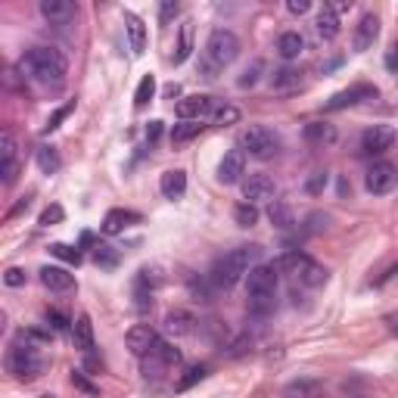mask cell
I'll return each mask as SVG.
<instances>
[{
  "instance_id": "cell-1",
  "label": "cell",
  "mask_w": 398,
  "mask_h": 398,
  "mask_svg": "<svg viewBox=\"0 0 398 398\" xmlns=\"http://www.w3.org/2000/svg\"><path fill=\"white\" fill-rule=\"evenodd\" d=\"M19 72L29 75L31 81L44 84V88H63L69 63H65V56L56 47H31L19 59Z\"/></svg>"
},
{
  "instance_id": "cell-2",
  "label": "cell",
  "mask_w": 398,
  "mask_h": 398,
  "mask_svg": "<svg viewBox=\"0 0 398 398\" xmlns=\"http://www.w3.org/2000/svg\"><path fill=\"white\" fill-rule=\"evenodd\" d=\"M262 258V246H237L228 255H221L209 271V283L215 289H234L240 283L243 274H249L255 268V262Z\"/></svg>"
},
{
  "instance_id": "cell-3",
  "label": "cell",
  "mask_w": 398,
  "mask_h": 398,
  "mask_svg": "<svg viewBox=\"0 0 398 398\" xmlns=\"http://www.w3.org/2000/svg\"><path fill=\"white\" fill-rule=\"evenodd\" d=\"M240 56V38L228 29H215L205 41V78H215L218 69H228Z\"/></svg>"
},
{
  "instance_id": "cell-4",
  "label": "cell",
  "mask_w": 398,
  "mask_h": 398,
  "mask_svg": "<svg viewBox=\"0 0 398 398\" xmlns=\"http://www.w3.org/2000/svg\"><path fill=\"white\" fill-rule=\"evenodd\" d=\"M44 367H47V361H44L41 349H38L35 342H29V340L16 342V346L6 351V370H10L16 380H38V376L44 374Z\"/></svg>"
},
{
  "instance_id": "cell-5",
  "label": "cell",
  "mask_w": 398,
  "mask_h": 398,
  "mask_svg": "<svg viewBox=\"0 0 398 398\" xmlns=\"http://www.w3.org/2000/svg\"><path fill=\"white\" fill-rule=\"evenodd\" d=\"M249 302H271L277 298V268L274 264H255L246 274Z\"/></svg>"
},
{
  "instance_id": "cell-6",
  "label": "cell",
  "mask_w": 398,
  "mask_h": 398,
  "mask_svg": "<svg viewBox=\"0 0 398 398\" xmlns=\"http://www.w3.org/2000/svg\"><path fill=\"white\" fill-rule=\"evenodd\" d=\"M243 147L255 159H274L277 152H280V137L271 128H264V125H255V128H249L246 134H243Z\"/></svg>"
},
{
  "instance_id": "cell-7",
  "label": "cell",
  "mask_w": 398,
  "mask_h": 398,
  "mask_svg": "<svg viewBox=\"0 0 398 398\" xmlns=\"http://www.w3.org/2000/svg\"><path fill=\"white\" fill-rule=\"evenodd\" d=\"M395 184H398V168L392 162H374L367 168V177H364V187H367V193H374V196L392 193Z\"/></svg>"
},
{
  "instance_id": "cell-8",
  "label": "cell",
  "mask_w": 398,
  "mask_h": 398,
  "mask_svg": "<svg viewBox=\"0 0 398 398\" xmlns=\"http://www.w3.org/2000/svg\"><path fill=\"white\" fill-rule=\"evenodd\" d=\"M392 143H395V128H389V125H370L361 134L364 156H380V152L392 150Z\"/></svg>"
},
{
  "instance_id": "cell-9",
  "label": "cell",
  "mask_w": 398,
  "mask_h": 398,
  "mask_svg": "<svg viewBox=\"0 0 398 398\" xmlns=\"http://www.w3.org/2000/svg\"><path fill=\"white\" fill-rule=\"evenodd\" d=\"M374 97H376L374 84H351L349 90H340V94L330 97L324 109H327V112H340V109H349V106H358V103H364V100H374Z\"/></svg>"
},
{
  "instance_id": "cell-10",
  "label": "cell",
  "mask_w": 398,
  "mask_h": 398,
  "mask_svg": "<svg viewBox=\"0 0 398 398\" xmlns=\"http://www.w3.org/2000/svg\"><path fill=\"white\" fill-rule=\"evenodd\" d=\"M274 193H277V184L274 177L268 175H249L246 181H243V199L246 202H274Z\"/></svg>"
},
{
  "instance_id": "cell-11",
  "label": "cell",
  "mask_w": 398,
  "mask_h": 398,
  "mask_svg": "<svg viewBox=\"0 0 398 398\" xmlns=\"http://www.w3.org/2000/svg\"><path fill=\"white\" fill-rule=\"evenodd\" d=\"M246 175V150H230L218 162V181L221 184H240Z\"/></svg>"
},
{
  "instance_id": "cell-12",
  "label": "cell",
  "mask_w": 398,
  "mask_h": 398,
  "mask_svg": "<svg viewBox=\"0 0 398 398\" xmlns=\"http://www.w3.org/2000/svg\"><path fill=\"white\" fill-rule=\"evenodd\" d=\"M125 340H128L131 355H137V358H147L150 351L159 346V333L152 327H147V324H137V327H131Z\"/></svg>"
},
{
  "instance_id": "cell-13",
  "label": "cell",
  "mask_w": 398,
  "mask_h": 398,
  "mask_svg": "<svg viewBox=\"0 0 398 398\" xmlns=\"http://www.w3.org/2000/svg\"><path fill=\"white\" fill-rule=\"evenodd\" d=\"M212 112H215V103H212V97H205V94L184 97L181 103H177V116H181V122H202V118L212 116Z\"/></svg>"
},
{
  "instance_id": "cell-14",
  "label": "cell",
  "mask_w": 398,
  "mask_h": 398,
  "mask_svg": "<svg viewBox=\"0 0 398 398\" xmlns=\"http://www.w3.org/2000/svg\"><path fill=\"white\" fill-rule=\"evenodd\" d=\"M41 16L50 25H69L78 19V6L72 0H41Z\"/></svg>"
},
{
  "instance_id": "cell-15",
  "label": "cell",
  "mask_w": 398,
  "mask_h": 398,
  "mask_svg": "<svg viewBox=\"0 0 398 398\" xmlns=\"http://www.w3.org/2000/svg\"><path fill=\"white\" fill-rule=\"evenodd\" d=\"M380 38V19L374 16V13H364L361 22H358L355 29V41H351V47H355V53H364L374 47V41Z\"/></svg>"
},
{
  "instance_id": "cell-16",
  "label": "cell",
  "mask_w": 398,
  "mask_h": 398,
  "mask_svg": "<svg viewBox=\"0 0 398 398\" xmlns=\"http://www.w3.org/2000/svg\"><path fill=\"white\" fill-rule=\"evenodd\" d=\"M72 342H75L78 351L90 355L94 351V324H90V315H78L72 321Z\"/></svg>"
},
{
  "instance_id": "cell-17",
  "label": "cell",
  "mask_w": 398,
  "mask_h": 398,
  "mask_svg": "<svg viewBox=\"0 0 398 398\" xmlns=\"http://www.w3.org/2000/svg\"><path fill=\"white\" fill-rule=\"evenodd\" d=\"M125 31H128V47L134 56H141L147 50V25H143L141 16L134 13H125Z\"/></svg>"
},
{
  "instance_id": "cell-18",
  "label": "cell",
  "mask_w": 398,
  "mask_h": 398,
  "mask_svg": "<svg viewBox=\"0 0 398 398\" xmlns=\"http://www.w3.org/2000/svg\"><path fill=\"white\" fill-rule=\"evenodd\" d=\"M41 283L50 289V293H72L75 289V277L65 268H41Z\"/></svg>"
},
{
  "instance_id": "cell-19",
  "label": "cell",
  "mask_w": 398,
  "mask_h": 398,
  "mask_svg": "<svg viewBox=\"0 0 398 398\" xmlns=\"http://www.w3.org/2000/svg\"><path fill=\"white\" fill-rule=\"evenodd\" d=\"M131 221H141V215H137V212H125V209H109L103 224H100V230H103L106 237H116V234H122Z\"/></svg>"
},
{
  "instance_id": "cell-20",
  "label": "cell",
  "mask_w": 398,
  "mask_h": 398,
  "mask_svg": "<svg viewBox=\"0 0 398 398\" xmlns=\"http://www.w3.org/2000/svg\"><path fill=\"white\" fill-rule=\"evenodd\" d=\"M159 190H162V196L165 199H181L184 193H187V171H181V168H175V171H165L162 175V181H159Z\"/></svg>"
},
{
  "instance_id": "cell-21",
  "label": "cell",
  "mask_w": 398,
  "mask_h": 398,
  "mask_svg": "<svg viewBox=\"0 0 398 398\" xmlns=\"http://www.w3.org/2000/svg\"><path fill=\"white\" fill-rule=\"evenodd\" d=\"M315 29H317V35H321L324 41H333V38L340 35V13H336V6L327 3L321 13H317Z\"/></svg>"
},
{
  "instance_id": "cell-22",
  "label": "cell",
  "mask_w": 398,
  "mask_h": 398,
  "mask_svg": "<svg viewBox=\"0 0 398 398\" xmlns=\"http://www.w3.org/2000/svg\"><path fill=\"white\" fill-rule=\"evenodd\" d=\"M193 330H196V321L187 311H171V315L165 317V333L168 336H190Z\"/></svg>"
},
{
  "instance_id": "cell-23",
  "label": "cell",
  "mask_w": 398,
  "mask_h": 398,
  "mask_svg": "<svg viewBox=\"0 0 398 398\" xmlns=\"http://www.w3.org/2000/svg\"><path fill=\"white\" fill-rule=\"evenodd\" d=\"M190 53H193V22L187 19V22L181 25V31H177V47H175V56H171V63H175V65L187 63Z\"/></svg>"
},
{
  "instance_id": "cell-24",
  "label": "cell",
  "mask_w": 398,
  "mask_h": 398,
  "mask_svg": "<svg viewBox=\"0 0 398 398\" xmlns=\"http://www.w3.org/2000/svg\"><path fill=\"white\" fill-rule=\"evenodd\" d=\"M271 88L280 90V94L298 90V88H302V72H298V69H277L274 75H271Z\"/></svg>"
},
{
  "instance_id": "cell-25",
  "label": "cell",
  "mask_w": 398,
  "mask_h": 398,
  "mask_svg": "<svg viewBox=\"0 0 398 398\" xmlns=\"http://www.w3.org/2000/svg\"><path fill=\"white\" fill-rule=\"evenodd\" d=\"M305 50V38L298 35V31H283L280 41H277V53H280L283 59H298Z\"/></svg>"
},
{
  "instance_id": "cell-26",
  "label": "cell",
  "mask_w": 398,
  "mask_h": 398,
  "mask_svg": "<svg viewBox=\"0 0 398 398\" xmlns=\"http://www.w3.org/2000/svg\"><path fill=\"white\" fill-rule=\"evenodd\" d=\"M268 218H271V224H274L277 230H293L296 228V218H293V209H289L287 202H271V209H268Z\"/></svg>"
},
{
  "instance_id": "cell-27",
  "label": "cell",
  "mask_w": 398,
  "mask_h": 398,
  "mask_svg": "<svg viewBox=\"0 0 398 398\" xmlns=\"http://www.w3.org/2000/svg\"><path fill=\"white\" fill-rule=\"evenodd\" d=\"M298 280L305 283V287H324V283L330 280V274H327V268H321V264L315 262V258H308V262H305V268L298 271Z\"/></svg>"
},
{
  "instance_id": "cell-28",
  "label": "cell",
  "mask_w": 398,
  "mask_h": 398,
  "mask_svg": "<svg viewBox=\"0 0 398 398\" xmlns=\"http://www.w3.org/2000/svg\"><path fill=\"white\" fill-rule=\"evenodd\" d=\"M305 141L308 143H333L336 141V128L327 122H308L305 125Z\"/></svg>"
},
{
  "instance_id": "cell-29",
  "label": "cell",
  "mask_w": 398,
  "mask_h": 398,
  "mask_svg": "<svg viewBox=\"0 0 398 398\" xmlns=\"http://www.w3.org/2000/svg\"><path fill=\"white\" fill-rule=\"evenodd\" d=\"M199 131H202V122H177L175 128H171V143L184 147V143H190L193 137H199Z\"/></svg>"
},
{
  "instance_id": "cell-30",
  "label": "cell",
  "mask_w": 398,
  "mask_h": 398,
  "mask_svg": "<svg viewBox=\"0 0 398 398\" xmlns=\"http://www.w3.org/2000/svg\"><path fill=\"white\" fill-rule=\"evenodd\" d=\"M94 262L100 264V268L112 271V268H118V262H122V252H118L116 246H106V243H97V246H94Z\"/></svg>"
},
{
  "instance_id": "cell-31",
  "label": "cell",
  "mask_w": 398,
  "mask_h": 398,
  "mask_svg": "<svg viewBox=\"0 0 398 398\" xmlns=\"http://www.w3.org/2000/svg\"><path fill=\"white\" fill-rule=\"evenodd\" d=\"M38 168H41L44 175H56V171L63 168V159H59V152L53 147H41L38 150Z\"/></svg>"
},
{
  "instance_id": "cell-32",
  "label": "cell",
  "mask_w": 398,
  "mask_h": 398,
  "mask_svg": "<svg viewBox=\"0 0 398 398\" xmlns=\"http://www.w3.org/2000/svg\"><path fill=\"white\" fill-rule=\"evenodd\" d=\"M152 97H156V75H143L141 84H137V90H134V106L143 109Z\"/></svg>"
},
{
  "instance_id": "cell-33",
  "label": "cell",
  "mask_w": 398,
  "mask_h": 398,
  "mask_svg": "<svg viewBox=\"0 0 398 398\" xmlns=\"http://www.w3.org/2000/svg\"><path fill=\"white\" fill-rule=\"evenodd\" d=\"M202 380H205V367H202V364H193V367L184 370V376L175 383V389H177V392H187V389H193L196 383H202Z\"/></svg>"
},
{
  "instance_id": "cell-34",
  "label": "cell",
  "mask_w": 398,
  "mask_h": 398,
  "mask_svg": "<svg viewBox=\"0 0 398 398\" xmlns=\"http://www.w3.org/2000/svg\"><path fill=\"white\" fill-rule=\"evenodd\" d=\"M240 122V109L237 106H221V109L212 112V125H218V128H228V125H237Z\"/></svg>"
},
{
  "instance_id": "cell-35",
  "label": "cell",
  "mask_w": 398,
  "mask_h": 398,
  "mask_svg": "<svg viewBox=\"0 0 398 398\" xmlns=\"http://www.w3.org/2000/svg\"><path fill=\"white\" fill-rule=\"evenodd\" d=\"M72 112H75V100H69V103H65V106H59V109L53 112V116L47 118V125H44V134H50V131H56L59 125H63L65 118L72 116Z\"/></svg>"
},
{
  "instance_id": "cell-36",
  "label": "cell",
  "mask_w": 398,
  "mask_h": 398,
  "mask_svg": "<svg viewBox=\"0 0 398 398\" xmlns=\"http://www.w3.org/2000/svg\"><path fill=\"white\" fill-rule=\"evenodd\" d=\"M234 218H237L240 228H252V224L258 221V209L252 202H243V205H237V209H234Z\"/></svg>"
},
{
  "instance_id": "cell-37",
  "label": "cell",
  "mask_w": 398,
  "mask_h": 398,
  "mask_svg": "<svg viewBox=\"0 0 398 398\" xmlns=\"http://www.w3.org/2000/svg\"><path fill=\"white\" fill-rule=\"evenodd\" d=\"M65 218V212H63V205H47V209L41 212V218H38V224H41V228H53V224H59Z\"/></svg>"
},
{
  "instance_id": "cell-38",
  "label": "cell",
  "mask_w": 398,
  "mask_h": 398,
  "mask_svg": "<svg viewBox=\"0 0 398 398\" xmlns=\"http://www.w3.org/2000/svg\"><path fill=\"white\" fill-rule=\"evenodd\" d=\"M6 162H16V141L10 131H3V137H0V165Z\"/></svg>"
},
{
  "instance_id": "cell-39",
  "label": "cell",
  "mask_w": 398,
  "mask_h": 398,
  "mask_svg": "<svg viewBox=\"0 0 398 398\" xmlns=\"http://www.w3.org/2000/svg\"><path fill=\"white\" fill-rule=\"evenodd\" d=\"M50 252L56 258H63V262H69V264H81V252L72 249V246H65V243H53Z\"/></svg>"
},
{
  "instance_id": "cell-40",
  "label": "cell",
  "mask_w": 398,
  "mask_h": 398,
  "mask_svg": "<svg viewBox=\"0 0 398 398\" xmlns=\"http://www.w3.org/2000/svg\"><path fill=\"white\" fill-rule=\"evenodd\" d=\"M324 187H327V171H315V175L308 177V184H305V190H308L311 196L324 193Z\"/></svg>"
},
{
  "instance_id": "cell-41",
  "label": "cell",
  "mask_w": 398,
  "mask_h": 398,
  "mask_svg": "<svg viewBox=\"0 0 398 398\" xmlns=\"http://www.w3.org/2000/svg\"><path fill=\"white\" fill-rule=\"evenodd\" d=\"M327 224H330V215L315 212V215H308V228H305V234H321V230H327Z\"/></svg>"
},
{
  "instance_id": "cell-42",
  "label": "cell",
  "mask_w": 398,
  "mask_h": 398,
  "mask_svg": "<svg viewBox=\"0 0 398 398\" xmlns=\"http://www.w3.org/2000/svg\"><path fill=\"white\" fill-rule=\"evenodd\" d=\"M44 317H47V327L50 330H56V333H59V330H65V327H69V317H65L63 315V311H56V308H53V311H47V315H44Z\"/></svg>"
},
{
  "instance_id": "cell-43",
  "label": "cell",
  "mask_w": 398,
  "mask_h": 398,
  "mask_svg": "<svg viewBox=\"0 0 398 398\" xmlns=\"http://www.w3.org/2000/svg\"><path fill=\"white\" fill-rule=\"evenodd\" d=\"M177 13H181V6H177L175 0H165V3L159 6V22H162V25H168L171 19L177 16Z\"/></svg>"
},
{
  "instance_id": "cell-44",
  "label": "cell",
  "mask_w": 398,
  "mask_h": 398,
  "mask_svg": "<svg viewBox=\"0 0 398 398\" xmlns=\"http://www.w3.org/2000/svg\"><path fill=\"white\" fill-rule=\"evenodd\" d=\"M258 72H262V63H252L249 69L240 75V88H252V84L258 81Z\"/></svg>"
},
{
  "instance_id": "cell-45",
  "label": "cell",
  "mask_w": 398,
  "mask_h": 398,
  "mask_svg": "<svg viewBox=\"0 0 398 398\" xmlns=\"http://www.w3.org/2000/svg\"><path fill=\"white\" fill-rule=\"evenodd\" d=\"M3 283H6V287H22V283H25V271L22 268H10L3 274Z\"/></svg>"
},
{
  "instance_id": "cell-46",
  "label": "cell",
  "mask_w": 398,
  "mask_h": 398,
  "mask_svg": "<svg viewBox=\"0 0 398 398\" xmlns=\"http://www.w3.org/2000/svg\"><path fill=\"white\" fill-rule=\"evenodd\" d=\"M72 383H75V386H78V389H84V392H90V395H94V392H97V386H94V383H90V380H88V376H84V374H81V370H72Z\"/></svg>"
},
{
  "instance_id": "cell-47",
  "label": "cell",
  "mask_w": 398,
  "mask_h": 398,
  "mask_svg": "<svg viewBox=\"0 0 398 398\" xmlns=\"http://www.w3.org/2000/svg\"><path fill=\"white\" fill-rule=\"evenodd\" d=\"M386 69L392 72V75H398V44H392V47L386 50Z\"/></svg>"
},
{
  "instance_id": "cell-48",
  "label": "cell",
  "mask_w": 398,
  "mask_h": 398,
  "mask_svg": "<svg viewBox=\"0 0 398 398\" xmlns=\"http://www.w3.org/2000/svg\"><path fill=\"white\" fill-rule=\"evenodd\" d=\"M287 10L293 13V16H302V13H308V10H311V3H308V0H289Z\"/></svg>"
},
{
  "instance_id": "cell-49",
  "label": "cell",
  "mask_w": 398,
  "mask_h": 398,
  "mask_svg": "<svg viewBox=\"0 0 398 398\" xmlns=\"http://www.w3.org/2000/svg\"><path fill=\"white\" fill-rule=\"evenodd\" d=\"M159 134H162V122H150V125H147V141L156 143Z\"/></svg>"
},
{
  "instance_id": "cell-50",
  "label": "cell",
  "mask_w": 398,
  "mask_h": 398,
  "mask_svg": "<svg viewBox=\"0 0 398 398\" xmlns=\"http://www.w3.org/2000/svg\"><path fill=\"white\" fill-rule=\"evenodd\" d=\"M386 327H389V333L398 336V315H389V317H386Z\"/></svg>"
},
{
  "instance_id": "cell-51",
  "label": "cell",
  "mask_w": 398,
  "mask_h": 398,
  "mask_svg": "<svg viewBox=\"0 0 398 398\" xmlns=\"http://www.w3.org/2000/svg\"><path fill=\"white\" fill-rule=\"evenodd\" d=\"M165 94H168V97H177V94H181V88H177V84H171V88H165Z\"/></svg>"
}]
</instances>
